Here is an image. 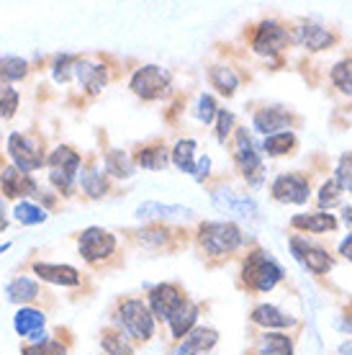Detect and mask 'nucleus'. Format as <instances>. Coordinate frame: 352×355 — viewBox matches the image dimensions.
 <instances>
[{
    "mask_svg": "<svg viewBox=\"0 0 352 355\" xmlns=\"http://www.w3.org/2000/svg\"><path fill=\"white\" fill-rule=\"evenodd\" d=\"M75 75H78L80 85L85 88L88 96H98L100 90L106 88V83H108V67L106 64L90 62V60H78V64H75Z\"/></svg>",
    "mask_w": 352,
    "mask_h": 355,
    "instance_id": "aec40b11",
    "label": "nucleus"
},
{
    "mask_svg": "<svg viewBox=\"0 0 352 355\" xmlns=\"http://www.w3.org/2000/svg\"><path fill=\"white\" fill-rule=\"evenodd\" d=\"M13 216H16L18 224H26V227L46 222V211L42 206L31 204V201H18L16 209H13Z\"/></svg>",
    "mask_w": 352,
    "mask_h": 355,
    "instance_id": "e433bc0d",
    "label": "nucleus"
},
{
    "mask_svg": "<svg viewBox=\"0 0 352 355\" xmlns=\"http://www.w3.org/2000/svg\"><path fill=\"white\" fill-rule=\"evenodd\" d=\"M129 88L134 90V96L144 98V101H157V98L168 96L173 88V75L168 70H162L157 64H144L132 75Z\"/></svg>",
    "mask_w": 352,
    "mask_h": 355,
    "instance_id": "6e6552de",
    "label": "nucleus"
},
{
    "mask_svg": "<svg viewBox=\"0 0 352 355\" xmlns=\"http://www.w3.org/2000/svg\"><path fill=\"white\" fill-rule=\"evenodd\" d=\"M293 42L308 52H324V49H332L337 44V34L332 28H324L322 24H314V21H301L291 28Z\"/></svg>",
    "mask_w": 352,
    "mask_h": 355,
    "instance_id": "f8f14e48",
    "label": "nucleus"
},
{
    "mask_svg": "<svg viewBox=\"0 0 352 355\" xmlns=\"http://www.w3.org/2000/svg\"><path fill=\"white\" fill-rule=\"evenodd\" d=\"M10 250V242H3V245H0V255H3V252H8Z\"/></svg>",
    "mask_w": 352,
    "mask_h": 355,
    "instance_id": "3c124183",
    "label": "nucleus"
},
{
    "mask_svg": "<svg viewBox=\"0 0 352 355\" xmlns=\"http://www.w3.org/2000/svg\"><path fill=\"white\" fill-rule=\"evenodd\" d=\"M216 343H219V332L213 327H193L177 343L173 355H203L209 353V350H213Z\"/></svg>",
    "mask_w": 352,
    "mask_h": 355,
    "instance_id": "f3484780",
    "label": "nucleus"
},
{
    "mask_svg": "<svg viewBox=\"0 0 352 355\" xmlns=\"http://www.w3.org/2000/svg\"><path fill=\"white\" fill-rule=\"evenodd\" d=\"M18 90H13L10 85H0V116L3 119H10V116L18 111Z\"/></svg>",
    "mask_w": 352,
    "mask_h": 355,
    "instance_id": "a19ab883",
    "label": "nucleus"
},
{
    "mask_svg": "<svg viewBox=\"0 0 352 355\" xmlns=\"http://www.w3.org/2000/svg\"><path fill=\"white\" fill-rule=\"evenodd\" d=\"M46 165H49V183L62 196H70L72 186H75V178L80 173V165H82V155L75 147H70V144H60L46 157Z\"/></svg>",
    "mask_w": 352,
    "mask_h": 355,
    "instance_id": "20e7f679",
    "label": "nucleus"
},
{
    "mask_svg": "<svg viewBox=\"0 0 352 355\" xmlns=\"http://www.w3.org/2000/svg\"><path fill=\"white\" fill-rule=\"evenodd\" d=\"M209 80H211V85L219 90L221 96H227V98L234 96L239 88L237 72L231 70V67H227V64H211V67H209Z\"/></svg>",
    "mask_w": 352,
    "mask_h": 355,
    "instance_id": "bb28decb",
    "label": "nucleus"
},
{
    "mask_svg": "<svg viewBox=\"0 0 352 355\" xmlns=\"http://www.w3.org/2000/svg\"><path fill=\"white\" fill-rule=\"evenodd\" d=\"M170 160L175 162V168L180 173H191L193 175L195 168V139H180L170 152Z\"/></svg>",
    "mask_w": 352,
    "mask_h": 355,
    "instance_id": "2f4dec72",
    "label": "nucleus"
},
{
    "mask_svg": "<svg viewBox=\"0 0 352 355\" xmlns=\"http://www.w3.org/2000/svg\"><path fill=\"white\" fill-rule=\"evenodd\" d=\"M296 134L293 132H278V134H270V137H265L263 139V150L267 157H283V155H291L296 150Z\"/></svg>",
    "mask_w": 352,
    "mask_h": 355,
    "instance_id": "c756f323",
    "label": "nucleus"
},
{
    "mask_svg": "<svg viewBox=\"0 0 352 355\" xmlns=\"http://www.w3.org/2000/svg\"><path fill=\"white\" fill-rule=\"evenodd\" d=\"M288 245H291L293 258L299 260L308 273L326 275L335 268V258L329 255V250L322 248V245H314V242L308 240V237H303V234H293L291 240H288Z\"/></svg>",
    "mask_w": 352,
    "mask_h": 355,
    "instance_id": "1a4fd4ad",
    "label": "nucleus"
},
{
    "mask_svg": "<svg viewBox=\"0 0 352 355\" xmlns=\"http://www.w3.org/2000/svg\"><path fill=\"white\" fill-rule=\"evenodd\" d=\"M342 186L337 183V178H329V180H324L322 183V188H319V193H317V204L322 206V211L324 209H332V206L340 204V198H342Z\"/></svg>",
    "mask_w": 352,
    "mask_h": 355,
    "instance_id": "4c0bfd02",
    "label": "nucleus"
},
{
    "mask_svg": "<svg viewBox=\"0 0 352 355\" xmlns=\"http://www.w3.org/2000/svg\"><path fill=\"white\" fill-rule=\"evenodd\" d=\"M211 175V157L209 155H203L201 160L195 162V168H193V178L198 180V183H206V178Z\"/></svg>",
    "mask_w": 352,
    "mask_h": 355,
    "instance_id": "a18cd8bd",
    "label": "nucleus"
},
{
    "mask_svg": "<svg viewBox=\"0 0 352 355\" xmlns=\"http://www.w3.org/2000/svg\"><path fill=\"white\" fill-rule=\"evenodd\" d=\"M249 322L263 329H270V332H273V329H285V327H296V324H299L296 317L285 314V311L273 306V304H260V306H255L252 314H249Z\"/></svg>",
    "mask_w": 352,
    "mask_h": 355,
    "instance_id": "412c9836",
    "label": "nucleus"
},
{
    "mask_svg": "<svg viewBox=\"0 0 352 355\" xmlns=\"http://www.w3.org/2000/svg\"><path fill=\"white\" fill-rule=\"evenodd\" d=\"M229 134H234V114L219 108V114H216V139L224 144L229 139Z\"/></svg>",
    "mask_w": 352,
    "mask_h": 355,
    "instance_id": "c03bdc74",
    "label": "nucleus"
},
{
    "mask_svg": "<svg viewBox=\"0 0 352 355\" xmlns=\"http://www.w3.org/2000/svg\"><path fill=\"white\" fill-rule=\"evenodd\" d=\"M103 165H106V173L114 178H132L134 170H137V162L121 150H108L106 157H103Z\"/></svg>",
    "mask_w": 352,
    "mask_h": 355,
    "instance_id": "7c9ffc66",
    "label": "nucleus"
},
{
    "mask_svg": "<svg viewBox=\"0 0 352 355\" xmlns=\"http://www.w3.org/2000/svg\"><path fill=\"white\" fill-rule=\"evenodd\" d=\"M6 293H8V299L13 304H28L34 302V299H39V284L26 278V275H18V278H13L6 286Z\"/></svg>",
    "mask_w": 352,
    "mask_h": 355,
    "instance_id": "cd10ccee",
    "label": "nucleus"
},
{
    "mask_svg": "<svg viewBox=\"0 0 352 355\" xmlns=\"http://www.w3.org/2000/svg\"><path fill=\"white\" fill-rule=\"evenodd\" d=\"M137 234V242H141L144 248H165L170 242V230L162 227V224H152V227H144V230L134 232Z\"/></svg>",
    "mask_w": 352,
    "mask_h": 355,
    "instance_id": "c9c22d12",
    "label": "nucleus"
},
{
    "mask_svg": "<svg viewBox=\"0 0 352 355\" xmlns=\"http://www.w3.org/2000/svg\"><path fill=\"white\" fill-rule=\"evenodd\" d=\"M195 242L203 255L227 258L245 245V234L234 222H203L195 230Z\"/></svg>",
    "mask_w": 352,
    "mask_h": 355,
    "instance_id": "f03ea898",
    "label": "nucleus"
},
{
    "mask_svg": "<svg viewBox=\"0 0 352 355\" xmlns=\"http://www.w3.org/2000/svg\"><path fill=\"white\" fill-rule=\"evenodd\" d=\"M0 188H3V193L6 198H26V196H39V186H36V180L28 173H21L16 170L13 165L0 170Z\"/></svg>",
    "mask_w": 352,
    "mask_h": 355,
    "instance_id": "dca6fc26",
    "label": "nucleus"
},
{
    "mask_svg": "<svg viewBox=\"0 0 352 355\" xmlns=\"http://www.w3.org/2000/svg\"><path fill=\"white\" fill-rule=\"evenodd\" d=\"M75 64H78V57H72V54H60L52 64V75L57 83H67L75 75Z\"/></svg>",
    "mask_w": 352,
    "mask_h": 355,
    "instance_id": "ea45409f",
    "label": "nucleus"
},
{
    "mask_svg": "<svg viewBox=\"0 0 352 355\" xmlns=\"http://www.w3.org/2000/svg\"><path fill=\"white\" fill-rule=\"evenodd\" d=\"M100 345H103V350L108 355H134V347L129 343V338L121 335L118 329H106L100 335Z\"/></svg>",
    "mask_w": 352,
    "mask_h": 355,
    "instance_id": "f704fd0d",
    "label": "nucleus"
},
{
    "mask_svg": "<svg viewBox=\"0 0 352 355\" xmlns=\"http://www.w3.org/2000/svg\"><path fill=\"white\" fill-rule=\"evenodd\" d=\"M80 258L88 263H103L116 252V237L103 227H88L78 237Z\"/></svg>",
    "mask_w": 352,
    "mask_h": 355,
    "instance_id": "9d476101",
    "label": "nucleus"
},
{
    "mask_svg": "<svg viewBox=\"0 0 352 355\" xmlns=\"http://www.w3.org/2000/svg\"><path fill=\"white\" fill-rule=\"evenodd\" d=\"M329 80H332V85H335L342 96L352 98V57H344V60H340L337 64H332Z\"/></svg>",
    "mask_w": 352,
    "mask_h": 355,
    "instance_id": "473e14b6",
    "label": "nucleus"
},
{
    "mask_svg": "<svg viewBox=\"0 0 352 355\" xmlns=\"http://www.w3.org/2000/svg\"><path fill=\"white\" fill-rule=\"evenodd\" d=\"M270 196L278 204H306L311 196V183L301 173H281L270 186Z\"/></svg>",
    "mask_w": 352,
    "mask_h": 355,
    "instance_id": "9b49d317",
    "label": "nucleus"
},
{
    "mask_svg": "<svg viewBox=\"0 0 352 355\" xmlns=\"http://www.w3.org/2000/svg\"><path fill=\"white\" fill-rule=\"evenodd\" d=\"M8 155H10L13 168L21 170V173H31V170H39L42 165H46L44 139H42V137H34V134H24V132L10 134Z\"/></svg>",
    "mask_w": 352,
    "mask_h": 355,
    "instance_id": "39448f33",
    "label": "nucleus"
},
{
    "mask_svg": "<svg viewBox=\"0 0 352 355\" xmlns=\"http://www.w3.org/2000/svg\"><path fill=\"white\" fill-rule=\"evenodd\" d=\"M134 162L144 170H165L168 168V162H170V150L162 142L144 144V147L137 152Z\"/></svg>",
    "mask_w": 352,
    "mask_h": 355,
    "instance_id": "a878e982",
    "label": "nucleus"
},
{
    "mask_svg": "<svg viewBox=\"0 0 352 355\" xmlns=\"http://www.w3.org/2000/svg\"><path fill=\"white\" fill-rule=\"evenodd\" d=\"M28 75V62L21 57H0V83L8 85V83L24 80Z\"/></svg>",
    "mask_w": 352,
    "mask_h": 355,
    "instance_id": "72a5a7b5",
    "label": "nucleus"
},
{
    "mask_svg": "<svg viewBox=\"0 0 352 355\" xmlns=\"http://www.w3.org/2000/svg\"><path fill=\"white\" fill-rule=\"evenodd\" d=\"M8 227V214H6V204H3V198H0V232Z\"/></svg>",
    "mask_w": 352,
    "mask_h": 355,
    "instance_id": "de8ad7c7",
    "label": "nucleus"
},
{
    "mask_svg": "<svg viewBox=\"0 0 352 355\" xmlns=\"http://www.w3.org/2000/svg\"><path fill=\"white\" fill-rule=\"evenodd\" d=\"M239 275H242V284L249 291H257V293L273 291L275 286L285 278L281 263L263 248H255L247 252V258L242 260V273Z\"/></svg>",
    "mask_w": 352,
    "mask_h": 355,
    "instance_id": "f257e3e1",
    "label": "nucleus"
},
{
    "mask_svg": "<svg viewBox=\"0 0 352 355\" xmlns=\"http://www.w3.org/2000/svg\"><path fill=\"white\" fill-rule=\"evenodd\" d=\"M249 44L255 49L257 54H263V57H278L283 49H288V44H293V36H291V28L281 24L278 18H265L255 26L252 31V39H249Z\"/></svg>",
    "mask_w": 352,
    "mask_h": 355,
    "instance_id": "0eeeda50",
    "label": "nucleus"
},
{
    "mask_svg": "<svg viewBox=\"0 0 352 355\" xmlns=\"http://www.w3.org/2000/svg\"><path fill=\"white\" fill-rule=\"evenodd\" d=\"M216 114H219V106H216L213 96L203 93V96L198 98V106H195V116L201 119L203 124H213V121H216Z\"/></svg>",
    "mask_w": 352,
    "mask_h": 355,
    "instance_id": "37998d69",
    "label": "nucleus"
},
{
    "mask_svg": "<svg viewBox=\"0 0 352 355\" xmlns=\"http://www.w3.org/2000/svg\"><path fill=\"white\" fill-rule=\"evenodd\" d=\"M80 188L90 196V198H103L108 193V180L106 175L98 170V165H88L80 173Z\"/></svg>",
    "mask_w": 352,
    "mask_h": 355,
    "instance_id": "c85d7f7f",
    "label": "nucleus"
},
{
    "mask_svg": "<svg viewBox=\"0 0 352 355\" xmlns=\"http://www.w3.org/2000/svg\"><path fill=\"white\" fill-rule=\"evenodd\" d=\"M340 255H342L344 260H350L352 263V232L344 237L342 242H340Z\"/></svg>",
    "mask_w": 352,
    "mask_h": 355,
    "instance_id": "49530a36",
    "label": "nucleus"
},
{
    "mask_svg": "<svg viewBox=\"0 0 352 355\" xmlns=\"http://www.w3.org/2000/svg\"><path fill=\"white\" fill-rule=\"evenodd\" d=\"M44 324H46L44 311L31 309V306H21L16 311V317H13V327H16V332L21 338H34L39 332H44Z\"/></svg>",
    "mask_w": 352,
    "mask_h": 355,
    "instance_id": "393cba45",
    "label": "nucleus"
},
{
    "mask_svg": "<svg viewBox=\"0 0 352 355\" xmlns=\"http://www.w3.org/2000/svg\"><path fill=\"white\" fill-rule=\"evenodd\" d=\"M293 338L285 332L265 329L255 343V355H293Z\"/></svg>",
    "mask_w": 352,
    "mask_h": 355,
    "instance_id": "b1692460",
    "label": "nucleus"
},
{
    "mask_svg": "<svg viewBox=\"0 0 352 355\" xmlns=\"http://www.w3.org/2000/svg\"><path fill=\"white\" fill-rule=\"evenodd\" d=\"M137 219L141 222H165V219H175V216H191V209L188 206H177V204H157V201H144V204L137 206Z\"/></svg>",
    "mask_w": 352,
    "mask_h": 355,
    "instance_id": "5701e85b",
    "label": "nucleus"
},
{
    "mask_svg": "<svg viewBox=\"0 0 352 355\" xmlns=\"http://www.w3.org/2000/svg\"><path fill=\"white\" fill-rule=\"evenodd\" d=\"M335 178L337 183L342 186V191H350L352 193V152H344L342 157H340L335 168Z\"/></svg>",
    "mask_w": 352,
    "mask_h": 355,
    "instance_id": "79ce46f5",
    "label": "nucleus"
},
{
    "mask_svg": "<svg viewBox=\"0 0 352 355\" xmlns=\"http://www.w3.org/2000/svg\"><path fill=\"white\" fill-rule=\"evenodd\" d=\"M291 227L299 234H329L340 227V219L329 211H311L291 216Z\"/></svg>",
    "mask_w": 352,
    "mask_h": 355,
    "instance_id": "a211bd4d",
    "label": "nucleus"
},
{
    "mask_svg": "<svg viewBox=\"0 0 352 355\" xmlns=\"http://www.w3.org/2000/svg\"><path fill=\"white\" fill-rule=\"evenodd\" d=\"M183 302H185V293L177 284H157L155 288H150L147 306H150L155 320L168 322L170 317H173V311H175Z\"/></svg>",
    "mask_w": 352,
    "mask_h": 355,
    "instance_id": "ddd939ff",
    "label": "nucleus"
},
{
    "mask_svg": "<svg viewBox=\"0 0 352 355\" xmlns=\"http://www.w3.org/2000/svg\"><path fill=\"white\" fill-rule=\"evenodd\" d=\"M34 273L52 286H80V270L72 266H60V263H34Z\"/></svg>",
    "mask_w": 352,
    "mask_h": 355,
    "instance_id": "4be33fe9",
    "label": "nucleus"
},
{
    "mask_svg": "<svg viewBox=\"0 0 352 355\" xmlns=\"http://www.w3.org/2000/svg\"><path fill=\"white\" fill-rule=\"evenodd\" d=\"M118 332L134 343H150L157 329V320L152 317L150 306L141 299H123L118 302V311L114 314Z\"/></svg>",
    "mask_w": 352,
    "mask_h": 355,
    "instance_id": "7ed1b4c3",
    "label": "nucleus"
},
{
    "mask_svg": "<svg viewBox=\"0 0 352 355\" xmlns=\"http://www.w3.org/2000/svg\"><path fill=\"white\" fill-rule=\"evenodd\" d=\"M213 206L219 209L221 214H231L237 219H252L257 214V204L252 196L237 193L231 188H213Z\"/></svg>",
    "mask_w": 352,
    "mask_h": 355,
    "instance_id": "4468645a",
    "label": "nucleus"
},
{
    "mask_svg": "<svg viewBox=\"0 0 352 355\" xmlns=\"http://www.w3.org/2000/svg\"><path fill=\"white\" fill-rule=\"evenodd\" d=\"M342 222L347 224V227H352V206H344V209H342Z\"/></svg>",
    "mask_w": 352,
    "mask_h": 355,
    "instance_id": "8fccbe9b",
    "label": "nucleus"
},
{
    "mask_svg": "<svg viewBox=\"0 0 352 355\" xmlns=\"http://www.w3.org/2000/svg\"><path fill=\"white\" fill-rule=\"evenodd\" d=\"M293 124H296V116L283 106H263L260 111H255V116H252L255 132L265 134V137L278 134V132H293L291 129Z\"/></svg>",
    "mask_w": 352,
    "mask_h": 355,
    "instance_id": "2eb2a0df",
    "label": "nucleus"
},
{
    "mask_svg": "<svg viewBox=\"0 0 352 355\" xmlns=\"http://www.w3.org/2000/svg\"><path fill=\"white\" fill-rule=\"evenodd\" d=\"M231 150H234L231 155H234V162H237L242 178H245L249 186H260L265 180V165L255 142H252V137L247 132V126L234 129V147Z\"/></svg>",
    "mask_w": 352,
    "mask_h": 355,
    "instance_id": "423d86ee",
    "label": "nucleus"
},
{
    "mask_svg": "<svg viewBox=\"0 0 352 355\" xmlns=\"http://www.w3.org/2000/svg\"><path fill=\"white\" fill-rule=\"evenodd\" d=\"M24 355H67V347L62 345L60 340L46 338L42 343H28V345H24Z\"/></svg>",
    "mask_w": 352,
    "mask_h": 355,
    "instance_id": "58836bf2",
    "label": "nucleus"
},
{
    "mask_svg": "<svg viewBox=\"0 0 352 355\" xmlns=\"http://www.w3.org/2000/svg\"><path fill=\"white\" fill-rule=\"evenodd\" d=\"M198 317H201V309H198V304L191 302V299H185L175 311H173V317L168 320V327H170V335L173 340H180L191 332L193 327H198Z\"/></svg>",
    "mask_w": 352,
    "mask_h": 355,
    "instance_id": "6ab92c4d",
    "label": "nucleus"
},
{
    "mask_svg": "<svg viewBox=\"0 0 352 355\" xmlns=\"http://www.w3.org/2000/svg\"><path fill=\"white\" fill-rule=\"evenodd\" d=\"M337 353H340V355H352V338H350V340H344L342 345L337 347Z\"/></svg>",
    "mask_w": 352,
    "mask_h": 355,
    "instance_id": "09e8293b",
    "label": "nucleus"
}]
</instances>
